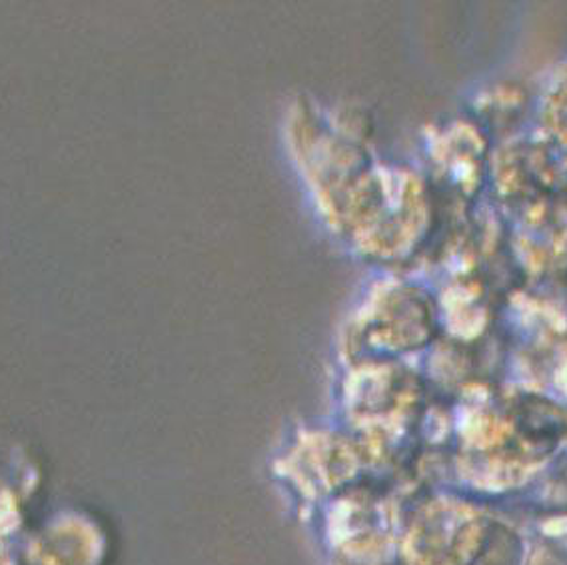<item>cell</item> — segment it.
<instances>
[{
	"mask_svg": "<svg viewBox=\"0 0 567 565\" xmlns=\"http://www.w3.org/2000/svg\"><path fill=\"white\" fill-rule=\"evenodd\" d=\"M534 565H566L561 564L557 557H554L551 554H546V552H542V554H537L534 557Z\"/></svg>",
	"mask_w": 567,
	"mask_h": 565,
	"instance_id": "cell-1",
	"label": "cell"
}]
</instances>
